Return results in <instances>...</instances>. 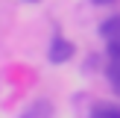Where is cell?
Segmentation results:
<instances>
[{
	"label": "cell",
	"mask_w": 120,
	"mask_h": 118,
	"mask_svg": "<svg viewBox=\"0 0 120 118\" xmlns=\"http://www.w3.org/2000/svg\"><path fill=\"white\" fill-rule=\"evenodd\" d=\"M73 53H76V47H73L70 38H64V35H53L50 50H47V59H50L53 65H64V62L73 59Z\"/></svg>",
	"instance_id": "1"
},
{
	"label": "cell",
	"mask_w": 120,
	"mask_h": 118,
	"mask_svg": "<svg viewBox=\"0 0 120 118\" xmlns=\"http://www.w3.org/2000/svg\"><path fill=\"white\" fill-rule=\"evenodd\" d=\"M105 80H109V86L120 94V59H109V68H105Z\"/></svg>",
	"instance_id": "5"
},
{
	"label": "cell",
	"mask_w": 120,
	"mask_h": 118,
	"mask_svg": "<svg viewBox=\"0 0 120 118\" xmlns=\"http://www.w3.org/2000/svg\"><path fill=\"white\" fill-rule=\"evenodd\" d=\"M21 118H53V106H50V100H35Z\"/></svg>",
	"instance_id": "2"
},
{
	"label": "cell",
	"mask_w": 120,
	"mask_h": 118,
	"mask_svg": "<svg viewBox=\"0 0 120 118\" xmlns=\"http://www.w3.org/2000/svg\"><path fill=\"white\" fill-rule=\"evenodd\" d=\"M29 3H35V0H29Z\"/></svg>",
	"instance_id": "8"
},
{
	"label": "cell",
	"mask_w": 120,
	"mask_h": 118,
	"mask_svg": "<svg viewBox=\"0 0 120 118\" xmlns=\"http://www.w3.org/2000/svg\"><path fill=\"white\" fill-rule=\"evenodd\" d=\"M91 118H120V106L117 103H97L91 109Z\"/></svg>",
	"instance_id": "4"
},
{
	"label": "cell",
	"mask_w": 120,
	"mask_h": 118,
	"mask_svg": "<svg viewBox=\"0 0 120 118\" xmlns=\"http://www.w3.org/2000/svg\"><path fill=\"white\" fill-rule=\"evenodd\" d=\"M91 3H97V6H111L114 0H91Z\"/></svg>",
	"instance_id": "7"
},
{
	"label": "cell",
	"mask_w": 120,
	"mask_h": 118,
	"mask_svg": "<svg viewBox=\"0 0 120 118\" xmlns=\"http://www.w3.org/2000/svg\"><path fill=\"white\" fill-rule=\"evenodd\" d=\"M105 53H109V59H120V38L105 41Z\"/></svg>",
	"instance_id": "6"
},
{
	"label": "cell",
	"mask_w": 120,
	"mask_h": 118,
	"mask_svg": "<svg viewBox=\"0 0 120 118\" xmlns=\"http://www.w3.org/2000/svg\"><path fill=\"white\" fill-rule=\"evenodd\" d=\"M100 35H103L105 41H109V38H120V15L105 18V21L100 24Z\"/></svg>",
	"instance_id": "3"
}]
</instances>
